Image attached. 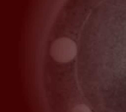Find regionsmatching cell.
<instances>
[{"instance_id":"cell-1","label":"cell","mask_w":126,"mask_h":112,"mask_svg":"<svg viewBox=\"0 0 126 112\" xmlns=\"http://www.w3.org/2000/svg\"><path fill=\"white\" fill-rule=\"evenodd\" d=\"M77 46L68 38H60L52 44L50 49L51 56L58 62H69L75 57Z\"/></svg>"},{"instance_id":"cell-2","label":"cell","mask_w":126,"mask_h":112,"mask_svg":"<svg viewBox=\"0 0 126 112\" xmlns=\"http://www.w3.org/2000/svg\"><path fill=\"white\" fill-rule=\"evenodd\" d=\"M72 112H91L90 109L84 104H79L74 107L72 110Z\"/></svg>"}]
</instances>
